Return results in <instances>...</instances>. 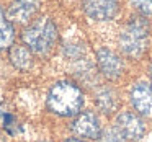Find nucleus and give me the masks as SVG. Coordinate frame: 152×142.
<instances>
[{"instance_id": "14", "label": "nucleus", "mask_w": 152, "mask_h": 142, "mask_svg": "<svg viewBox=\"0 0 152 142\" xmlns=\"http://www.w3.org/2000/svg\"><path fill=\"white\" fill-rule=\"evenodd\" d=\"M131 5L137 10L142 17H151L152 15V0H129Z\"/></svg>"}, {"instance_id": "1", "label": "nucleus", "mask_w": 152, "mask_h": 142, "mask_svg": "<svg viewBox=\"0 0 152 142\" xmlns=\"http://www.w3.org/2000/svg\"><path fill=\"white\" fill-rule=\"evenodd\" d=\"M59 31L53 18L39 17L23 28L21 41L28 49L33 52V56L48 57L57 46Z\"/></svg>"}, {"instance_id": "3", "label": "nucleus", "mask_w": 152, "mask_h": 142, "mask_svg": "<svg viewBox=\"0 0 152 142\" xmlns=\"http://www.w3.org/2000/svg\"><path fill=\"white\" fill-rule=\"evenodd\" d=\"M149 31H151V26H149L147 18L142 15L132 17L119 33L118 43L121 52L131 59L142 57L149 46Z\"/></svg>"}, {"instance_id": "2", "label": "nucleus", "mask_w": 152, "mask_h": 142, "mask_svg": "<svg viewBox=\"0 0 152 142\" xmlns=\"http://www.w3.org/2000/svg\"><path fill=\"white\" fill-rule=\"evenodd\" d=\"M46 106L53 114L61 118L75 116L83 106V92L72 80H59L48 92Z\"/></svg>"}, {"instance_id": "16", "label": "nucleus", "mask_w": 152, "mask_h": 142, "mask_svg": "<svg viewBox=\"0 0 152 142\" xmlns=\"http://www.w3.org/2000/svg\"><path fill=\"white\" fill-rule=\"evenodd\" d=\"M151 85H152V67H151Z\"/></svg>"}, {"instance_id": "7", "label": "nucleus", "mask_w": 152, "mask_h": 142, "mask_svg": "<svg viewBox=\"0 0 152 142\" xmlns=\"http://www.w3.org/2000/svg\"><path fill=\"white\" fill-rule=\"evenodd\" d=\"M82 8L90 20L110 21L119 13V0H83Z\"/></svg>"}, {"instance_id": "5", "label": "nucleus", "mask_w": 152, "mask_h": 142, "mask_svg": "<svg viewBox=\"0 0 152 142\" xmlns=\"http://www.w3.org/2000/svg\"><path fill=\"white\" fill-rule=\"evenodd\" d=\"M41 8V0H12L7 8V18L13 25L31 23Z\"/></svg>"}, {"instance_id": "8", "label": "nucleus", "mask_w": 152, "mask_h": 142, "mask_svg": "<svg viewBox=\"0 0 152 142\" xmlns=\"http://www.w3.org/2000/svg\"><path fill=\"white\" fill-rule=\"evenodd\" d=\"M115 127L124 135L128 141H139L145 134V124L137 113L121 111L116 116Z\"/></svg>"}, {"instance_id": "13", "label": "nucleus", "mask_w": 152, "mask_h": 142, "mask_svg": "<svg viewBox=\"0 0 152 142\" xmlns=\"http://www.w3.org/2000/svg\"><path fill=\"white\" fill-rule=\"evenodd\" d=\"M98 141L100 142H129L128 139H126L124 135H123L121 132L115 127V126H113V127L105 129V131H102Z\"/></svg>"}, {"instance_id": "12", "label": "nucleus", "mask_w": 152, "mask_h": 142, "mask_svg": "<svg viewBox=\"0 0 152 142\" xmlns=\"http://www.w3.org/2000/svg\"><path fill=\"white\" fill-rule=\"evenodd\" d=\"M15 38H17L15 25L7 18L4 7L0 5V51L10 49L15 44Z\"/></svg>"}, {"instance_id": "10", "label": "nucleus", "mask_w": 152, "mask_h": 142, "mask_svg": "<svg viewBox=\"0 0 152 142\" xmlns=\"http://www.w3.org/2000/svg\"><path fill=\"white\" fill-rule=\"evenodd\" d=\"M8 60L17 70H28L33 66V52L25 44H13L8 51Z\"/></svg>"}, {"instance_id": "11", "label": "nucleus", "mask_w": 152, "mask_h": 142, "mask_svg": "<svg viewBox=\"0 0 152 142\" xmlns=\"http://www.w3.org/2000/svg\"><path fill=\"white\" fill-rule=\"evenodd\" d=\"M95 103L98 106V109L105 114H111L113 111H116L118 108V95L113 88L108 87H102L96 90L95 93Z\"/></svg>"}, {"instance_id": "6", "label": "nucleus", "mask_w": 152, "mask_h": 142, "mask_svg": "<svg viewBox=\"0 0 152 142\" xmlns=\"http://www.w3.org/2000/svg\"><path fill=\"white\" fill-rule=\"evenodd\" d=\"M96 67L98 72L108 80L119 79L124 72V62L121 56L108 47H100L96 51Z\"/></svg>"}, {"instance_id": "4", "label": "nucleus", "mask_w": 152, "mask_h": 142, "mask_svg": "<svg viewBox=\"0 0 152 142\" xmlns=\"http://www.w3.org/2000/svg\"><path fill=\"white\" fill-rule=\"evenodd\" d=\"M70 129L75 134V137L80 139H90L95 141L102 134V124H100L98 116L93 111H80L75 114L74 121L70 122Z\"/></svg>"}, {"instance_id": "15", "label": "nucleus", "mask_w": 152, "mask_h": 142, "mask_svg": "<svg viewBox=\"0 0 152 142\" xmlns=\"http://www.w3.org/2000/svg\"><path fill=\"white\" fill-rule=\"evenodd\" d=\"M64 142H85V139H80V137H69V139H66Z\"/></svg>"}, {"instance_id": "9", "label": "nucleus", "mask_w": 152, "mask_h": 142, "mask_svg": "<svg viewBox=\"0 0 152 142\" xmlns=\"http://www.w3.org/2000/svg\"><path fill=\"white\" fill-rule=\"evenodd\" d=\"M129 101L139 116L152 119V85L145 82L134 83L129 92Z\"/></svg>"}, {"instance_id": "17", "label": "nucleus", "mask_w": 152, "mask_h": 142, "mask_svg": "<svg viewBox=\"0 0 152 142\" xmlns=\"http://www.w3.org/2000/svg\"><path fill=\"white\" fill-rule=\"evenodd\" d=\"M36 142H48V141H36Z\"/></svg>"}]
</instances>
